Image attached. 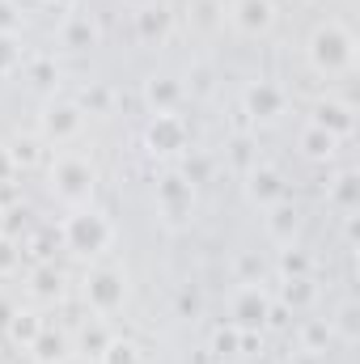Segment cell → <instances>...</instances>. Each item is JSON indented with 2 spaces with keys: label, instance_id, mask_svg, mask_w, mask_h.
Masks as SVG:
<instances>
[{
  "label": "cell",
  "instance_id": "cell-5",
  "mask_svg": "<svg viewBox=\"0 0 360 364\" xmlns=\"http://www.w3.org/2000/svg\"><path fill=\"white\" fill-rule=\"evenodd\" d=\"M268 314H271V296L259 284L238 288V296L229 301V326H233L238 335H259V331L268 326Z\"/></svg>",
  "mask_w": 360,
  "mask_h": 364
},
{
  "label": "cell",
  "instance_id": "cell-41",
  "mask_svg": "<svg viewBox=\"0 0 360 364\" xmlns=\"http://www.w3.org/2000/svg\"><path fill=\"white\" fill-rule=\"evenodd\" d=\"M195 364H216V356H212V352H199V356H195Z\"/></svg>",
  "mask_w": 360,
  "mask_h": 364
},
{
  "label": "cell",
  "instance_id": "cell-38",
  "mask_svg": "<svg viewBox=\"0 0 360 364\" xmlns=\"http://www.w3.org/2000/svg\"><path fill=\"white\" fill-rule=\"evenodd\" d=\"M288 364H322V356H318V352H297Z\"/></svg>",
  "mask_w": 360,
  "mask_h": 364
},
{
  "label": "cell",
  "instance_id": "cell-18",
  "mask_svg": "<svg viewBox=\"0 0 360 364\" xmlns=\"http://www.w3.org/2000/svg\"><path fill=\"white\" fill-rule=\"evenodd\" d=\"M335 153H339V140H335L331 132H322V127H314V123L301 132V157H305V161H331Z\"/></svg>",
  "mask_w": 360,
  "mask_h": 364
},
{
  "label": "cell",
  "instance_id": "cell-23",
  "mask_svg": "<svg viewBox=\"0 0 360 364\" xmlns=\"http://www.w3.org/2000/svg\"><path fill=\"white\" fill-rule=\"evenodd\" d=\"M331 335H339L344 343H356L360 339V305L356 301H344V305H339V314H335V322H331Z\"/></svg>",
  "mask_w": 360,
  "mask_h": 364
},
{
  "label": "cell",
  "instance_id": "cell-15",
  "mask_svg": "<svg viewBox=\"0 0 360 364\" xmlns=\"http://www.w3.org/2000/svg\"><path fill=\"white\" fill-rule=\"evenodd\" d=\"M60 43H64L68 51H90V47H97V26H93L90 13H73V17H64V26H60Z\"/></svg>",
  "mask_w": 360,
  "mask_h": 364
},
{
  "label": "cell",
  "instance_id": "cell-22",
  "mask_svg": "<svg viewBox=\"0 0 360 364\" xmlns=\"http://www.w3.org/2000/svg\"><path fill=\"white\" fill-rule=\"evenodd\" d=\"M314 279L309 275H301V279H284V309H292V314H301V309H309L314 305Z\"/></svg>",
  "mask_w": 360,
  "mask_h": 364
},
{
  "label": "cell",
  "instance_id": "cell-1",
  "mask_svg": "<svg viewBox=\"0 0 360 364\" xmlns=\"http://www.w3.org/2000/svg\"><path fill=\"white\" fill-rule=\"evenodd\" d=\"M305 55H309L314 73H322V77H344V73H352V64H356V34H352L344 21H322V26H314Z\"/></svg>",
  "mask_w": 360,
  "mask_h": 364
},
{
  "label": "cell",
  "instance_id": "cell-42",
  "mask_svg": "<svg viewBox=\"0 0 360 364\" xmlns=\"http://www.w3.org/2000/svg\"><path fill=\"white\" fill-rule=\"evenodd\" d=\"M17 364H34V360H30V356H26V360H17Z\"/></svg>",
  "mask_w": 360,
  "mask_h": 364
},
{
  "label": "cell",
  "instance_id": "cell-33",
  "mask_svg": "<svg viewBox=\"0 0 360 364\" xmlns=\"http://www.w3.org/2000/svg\"><path fill=\"white\" fill-rule=\"evenodd\" d=\"M34 149H38V144H34V140H17V144H13V149H9V153H13V161H17V170H21V166H30V161H34Z\"/></svg>",
  "mask_w": 360,
  "mask_h": 364
},
{
  "label": "cell",
  "instance_id": "cell-9",
  "mask_svg": "<svg viewBox=\"0 0 360 364\" xmlns=\"http://www.w3.org/2000/svg\"><path fill=\"white\" fill-rule=\"evenodd\" d=\"M229 17H233V26L242 34L259 38V34H268L271 26H275V0H233Z\"/></svg>",
  "mask_w": 360,
  "mask_h": 364
},
{
  "label": "cell",
  "instance_id": "cell-19",
  "mask_svg": "<svg viewBox=\"0 0 360 364\" xmlns=\"http://www.w3.org/2000/svg\"><path fill=\"white\" fill-rule=\"evenodd\" d=\"M327 199H331V203H335L339 212H348V216H352V212L360 208V174H356V170H344L339 178L331 182Z\"/></svg>",
  "mask_w": 360,
  "mask_h": 364
},
{
  "label": "cell",
  "instance_id": "cell-16",
  "mask_svg": "<svg viewBox=\"0 0 360 364\" xmlns=\"http://www.w3.org/2000/svg\"><path fill=\"white\" fill-rule=\"evenodd\" d=\"M26 352H30V360H34V364H64V360H68V335H60V331L43 326Z\"/></svg>",
  "mask_w": 360,
  "mask_h": 364
},
{
  "label": "cell",
  "instance_id": "cell-31",
  "mask_svg": "<svg viewBox=\"0 0 360 364\" xmlns=\"http://www.w3.org/2000/svg\"><path fill=\"white\" fill-rule=\"evenodd\" d=\"M17 26H21V13H17L9 0H0V34H9V38H13V34H17Z\"/></svg>",
  "mask_w": 360,
  "mask_h": 364
},
{
  "label": "cell",
  "instance_id": "cell-11",
  "mask_svg": "<svg viewBox=\"0 0 360 364\" xmlns=\"http://www.w3.org/2000/svg\"><path fill=\"white\" fill-rule=\"evenodd\" d=\"M242 102H246V114L259 119V123H268V119H275V114H284V90L271 85V81H255L250 90L242 93Z\"/></svg>",
  "mask_w": 360,
  "mask_h": 364
},
{
  "label": "cell",
  "instance_id": "cell-40",
  "mask_svg": "<svg viewBox=\"0 0 360 364\" xmlns=\"http://www.w3.org/2000/svg\"><path fill=\"white\" fill-rule=\"evenodd\" d=\"M9 4H13V9H17V13H26V9H38V4H43V0H9Z\"/></svg>",
  "mask_w": 360,
  "mask_h": 364
},
{
  "label": "cell",
  "instance_id": "cell-4",
  "mask_svg": "<svg viewBox=\"0 0 360 364\" xmlns=\"http://www.w3.org/2000/svg\"><path fill=\"white\" fill-rule=\"evenodd\" d=\"M38 127H43V140H47V144H68V140L81 136L85 110H81V102H73V97H55V102L43 106Z\"/></svg>",
  "mask_w": 360,
  "mask_h": 364
},
{
  "label": "cell",
  "instance_id": "cell-10",
  "mask_svg": "<svg viewBox=\"0 0 360 364\" xmlns=\"http://www.w3.org/2000/svg\"><path fill=\"white\" fill-rule=\"evenodd\" d=\"M309 123L322 127V132H331L335 140H344V136L356 132V110H352L348 102H339V97H322V102L314 106V119H309Z\"/></svg>",
  "mask_w": 360,
  "mask_h": 364
},
{
  "label": "cell",
  "instance_id": "cell-37",
  "mask_svg": "<svg viewBox=\"0 0 360 364\" xmlns=\"http://www.w3.org/2000/svg\"><path fill=\"white\" fill-rule=\"evenodd\" d=\"M238 272L246 275V279H255V275L263 272V263H259L255 255H242V259H238Z\"/></svg>",
  "mask_w": 360,
  "mask_h": 364
},
{
  "label": "cell",
  "instance_id": "cell-13",
  "mask_svg": "<svg viewBox=\"0 0 360 364\" xmlns=\"http://www.w3.org/2000/svg\"><path fill=\"white\" fill-rule=\"evenodd\" d=\"M246 195L259 203V208H271V203H280V199H288V186L284 178L268 170V166H255L250 174H246Z\"/></svg>",
  "mask_w": 360,
  "mask_h": 364
},
{
  "label": "cell",
  "instance_id": "cell-3",
  "mask_svg": "<svg viewBox=\"0 0 360 364\" xmlns=\"http://www.w3.org/2000/svg\"><path fill=\"white\" fill-rule=\"evenodd\" d=\"M93 186H97V170H93L85 157H60L51 166V191L68 208H90Z\"/></svg>",
  "mask_w": 360,
  "mask_h": 364
},
{
  "label": "cell",
  "instance_id": "cell-29",
  "mask_svg": "<svg viewBox=\"0 0 360 364\" xmlns=\"http://www.w3.org/2000/svg\"><path fill=\"white\" fill-rule=\"evenodd\" d=\"M110 339H115V335H110V331H106L102 322H90V326L81 331V348H85L90 356H102V348H106Z\"/></svg>",
  "mask_w": 360,
  "mask_h": 364
},
{
  "label": "cell",
  "instance_id": "cell-43",
  "mask_svg": "<svg viewBox=\"0 0 360 364\" xmlns=\"http://www.w3.org/2000/svg\"><path fill=\"white\" fill-rule=\"evenodd\" d=\"M64 4H81V0H64Z\"/></svg>",
  "mask_w": 360,
  "mask_h": 364
},
{
  "label": "cell",
  "instance_id": "cell-39",
  "mask_svg": "<svg viewBox=\"0 0 360 364\" xmlns=\"http://www.w3.org/2000/svg\"><path fill=\"white\" fill-rule=\"evenodd\" d=\"M179 305H182V314H195V309H199V301H195L191 292H182V296H179Z\"/></svg>",
  "mask_w": 360,
  "mask_h": 364
},
{
  "label": "cell",
  "instance_id": "cell-2",
  "mask_svg": "<svg viewBox=\"0 0 360 364\" xmlns=\"http://www.w3.org/2000/svg\"><path fill=\"white\" fill-rule=\"evenodd\" d=\"M60 237H64V246L73 250V255H81V259H93V255H102L106 246H110V220L102 216V212H93V208H73V216L60 225Z\"/></svg>",
  "mask_w": 360,
  "mask_h": 364
},
{
  "label": "cell",
  "instance_id": "cell-30",
  "mask_svg": "<svg viewBox=\"0 0 360 364\" xmlns=\"http://www.w3.org/2000/svg\"><path fill=\"white\" fill-rule=\"evenodd\" d=\"M30 81L34 85H55V64L51 60H34L30 64Z\"/></svg>",
  "mask_w": 360,
  "mask_h": 364
},
{
  "label": "cell",
  "instance_id": "cell-12",
  "mask_svg": "<svg viewBox=\"0 0 360 364\" xmlns=\"http://www.w3.org/2000/svg\"><path fill=\"white\" fill-rule=\"evenodd\" d=\"M170 26H174V13H170L166 4H144V9L136 13V38L149 43V47L166 43V38H170Z\"/></svg>",
  "mask_w": 360,
  "mask_h": 364
},
{
  "label": "cell",
  "instance_id": "cell-6",
  "mask_svg": "<svg viewBox=\"0 0 360 364\" xmlns=\"http://www.w3.org/2000/svg\"><path fill=\"white\" fill-rule=\"evenodd\" d=\"M123 301H127V279H123V272L97 267V272L85 275V305H90L93 314H115V309H123Z\"/></svg>",
  "mask_w": 360,
  "mask_h": 364
},
{
  "label": "cell",
  "instance_id": "cell-27",
  "mask_svg": "<svg viewBox=\"0 0 360 364\" xmlns=\"http://www.w3.org/2000/svg\"><path fill=\"white\" fill-rule=\"evenodd\" d=\"M301 352H327V343H331V322H305L301 326Z\"/></svg>",
  "mask_w": 360,
  "mask_h": 364
},
{
  "label": "cell",
  "instance_id": "cell-7",
  "mask_svg": "<svg viewBox=\"0 0 360 364\" xmlns=\"http://www.w3.org/2000/svg\"><path fill=\"white\" fill-rule=\"evenodd\" d=\"M157 208L170 225H182L195 212V182H186L182 174H166L157 178Z\"/></svg>",
  "mask_w": 360,
  "mask_h": 364
},
{
  "label": "cell",
  "instance_id": "cell-21",
  "mask_svg": "<svg viewBox=\"0 0 360 364\" xmlns=\"http://www.w3.org/2000/svg\"><path fill=\"white\" fill-rule=\"evenodd\" d=\"M30 292L38 296V301H60V292H64V275L55 263H38L34 275H30Z\"/></svg>",
  "mask_w": 360,
  "mask_h": 364
},
{
  "label": "cell",
  "instance_id": "cell-34",
  "mask_svg": "<svg viewBox=\"0 0 360 364\" xmlns=\"http://www.w3.org/2000/svg\"><path fill=\"white\" fill-rule=\"evenodd\" d=\"M13 64H17V47H13V38H9V34H0V77H4Z\"/></svg>",
  "mask_w": 360,
  "mask_h": 364
},
{
  "label": "cell",
  "instance_id": "cell-17",
  "mask_svg": "<svg viewBox=\"0 0 360 364\" xmlns=\"http://www.w3.org/2000/svg\"><path fill=\"white\" fill-rule=\"evenodd\" d=\"M297 229H301V216H297V208H292L288 199L271 203V208H268V233H271V242H280V246H292Z\"/></svg>",
  "mask_w": 360,
  "mask_h": 364
},
{
  "label": "cell",
  "instance_id": "cell-35",
  "mask_svg": "<svg viewBox=\"0 0 360 364\" xmlns=\"http://www.w3.org/2000/svg\"><path fill=\"white\" fill-rule=\"evenodd\" d=\"M106 102H110V93H106V90H93V93H85L81 110H90V114H102V110H106Z\"/></svg>",
  "mask_w": 360,
  "mask_h": 364
},
{
  "label": "cell",
  "instance_id": "cell-44",
  "mask_svg": "<svg viewBox=\"0 0 360 364\" xmlns=\"http://www.w3.org/2000/svg\"><path fill=\"white\" fill-rule=\"evenodd\" d=\"M301 4H309V0H301Z\"/></svg>",
  "mask_w": 360,
  "mask_h": 364
},
{
  "label": "cell",
  "instance_id": "cell-26",
  "mask_svg": "<svg viewBox=\"0 0 360 364\" xmlns=\"http://www.w3.org/2000/svg\"><path fill=\"white\" fill-rule=\"evenodd\" d=\"M208 352H212L216 360H225V356H238V352H242V335H238L233 326H221V331H212V343H208Z\"/></svg>",
  "mask_w": 360,
  "mask_h": 364
},
{
  "label": "cell",
  "instance_id": "cell-25",
  "mask_svg": "<svg viewBox=\"0 0 360 364\" xmlns=\"http://www.w3.org/2000/svg\"><path fill=\"white\" fill-rule=\"evenodd\" d=\"M97 360L102 364H140V348H136L132 339H110Z\"/></svg>",
  "mask_w": 360,
  "mask_h": 364
},
{
  "label": "cell",
  "instance_id": "cell-32",
  "mask_svg": "<svg viewBox=\"0 0 360 364\" xmlns=\"http://www.w3.org/2000/svg\"><path fill=\"white\" fill-rule=\"evenodd\" d=\"M13 178H17V161H13V153L0 144V191H9Z\"/></svg>",
  "mask_w": 360,
  "mask_h": 364
},
{
  "label": "cell",
  "instance_id": "cell-8",
  "mask_svg": "<svg viewBox=\"0 0 360 364\" xmlns=\"http://www.w3.org/2000/svg\"><path fill=\"white\" fill-rule=\"evenodd\" d=\"M186 140H191V132H186V123H182L179 114H153V123L144 127V144L157 157L186 153Z\"/></svg>",
  "mask_w": 360,
  "mask_h": 364
},
{
  "label": "cell",
  "instance_id": "cell-20",
  "mask_svg": "<svg viewBox=\"0 0 360 364\" xmlns=\"http://www.w3.org/2000/svg\"><path fill=\"white\" fill-rule=\"evenodd\" d=\"M4 331H9V339H13L17 348H30V343H34V335L43 331V318H38L34 309H13V314H9V322H4Z\"/></svg>",
  "mask_w": 360,
  "mask_h": 364
},
{
  "label": "cell",
  "instance_id": "cell-24",
  "mask_svg": "<svg viewBox=\"0 0 360 364\" xmlns=\"http://www.w3.org/2000/svg\"><path fill=\"white\" fill-rule=\"evenodd\" d=\"M280 272H284V279H301V275L314 272V259L301 246H284L280 250Z\"/></svg>",
  "mask_w": 360,
  "mask_h": 364
},
{
  "label": "cell",
  "instance_id": "cell-36",
  "mask_svg": "<svg viewBox=\"0 0 360 364\" xmlns=\"http://www.w3.org/2000/svg\"><path fill=\"white\" fill-rule=\"evenodd\" d=\"M208 170H212V166H208L203 157H195V161H186V170H182V178H186V182H203V178H208Z\"/></svg>",
  "mask_w": 360,
  "mask_h": 364
},
{
  "label": "cell",
  "instance_id": "cell-14",
  "mask_svg": "<svg viewBox=\"0 0 360 364\" xmlns=\"http://www.w3.org/2000/svg\"><path fill=\"white\" fill-rule=\"evenodd\" d=\"M182 81L179 77H149L144 81V102H149V110L153 114H174L182 102Z\"/></svg>",
  "mask_w": 360,
  "mask_h": 364
},
{
  "label": "cell",
  "instance_id": "cell-28",
  "mask_svg": "<svg viewBox=\"0 0 360 364\" xmlns=\"http://www.w3.org/2000/svg\"><path fill=\"white\" fill-rule=\"evenodd\" d=\"M17 267H21V242L0 233V275H13Z\"/></svg>",
  "mask_w": 360,
  "mask_h": 364
}]
</instances>
